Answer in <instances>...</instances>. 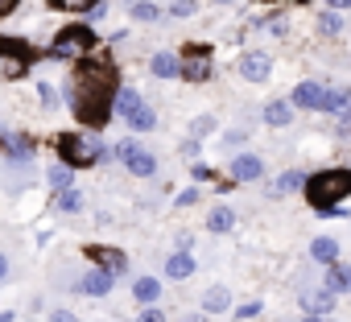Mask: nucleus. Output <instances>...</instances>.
I'll return each mask as SVG.
<instances>
[{
  "label": "nucleus",
  "instance_id": "nucleus-1",
  "mask_svg": "<svg viewBox=\"0 0 351 322\" xmlns=\"http://www.w3.org/2000/svg\"><path fill=\"white\" fill-rule=\"evenodd\" d=\"M116 87H120V75L112 66V58L104 54H83V62L75 66V79H71V108L79 116L83 128H104L116 112Z\"/></svg>",
  "mask_w": 351,
  "mask_h": 322
},
{
  "label": "nucleus",
  "instance_id": "nucleus-2",
  "mask_svg": "<svg viewBox=\"0 0 351 322\" xmlns=\"http://www.w3.org/2000/svg\"><path fill=\"white\" fill-rule=\"evenodd\" d=\"M306 203L318 211V215H339V203L351 199V170H318L306 178Z\"/></svg>",
  "mask_w": 351,
  "mask_h": 322
},
{
  "label": "nucleus",
  "instance_id": "nucleus-3",
  "mask_svg": "<svg viewBox=\"0 0 351 322\" xmlns=\"http://www.w3.org/2000/svg\"><path fill=\"white\" fill-rule=\"evenodd\" d=\"M91 50H95V29L83 25V21L62 25V29L54 34V42H50V58H58V62L83 58V54H91Z\"/></svg>",
  "mask_w": 351,
  "mask_h": 322
},
{
  "label": "nucleus",
  "instance_id": "nucleus-4",
  "mask_svg": "<svg viewBox=\"0 0 351 322\" xmlns=\"http://www.w3.org/2000/svg\"><path fill=\"white\" fill-rule=\"evenodd\" d=\"M54 149L62 153V161H66L71 170H79V166H95V161L104 157L99 140H87V136H79V132H62V136L54 140Z\"/></svg>",
  "mask_w": 351,
  "mask_h": 322
},
{
  "label": "nucleus",
  "instance_id": "nucleus-5",
  "mask_svg": "<svg viewBox=\"0 0 351 322\" xmlns=\"http://www.w3.org/2000/svg\"><path fill=\"white\" fill-rule=\"evenodd\" d=\"M112 153L128 166L132 178H153V174H157V157H153V149H141L136 140H120Z\"/></svg>",
  "mask_w": 351,
  "mask_h": 322
},
{
  "label": "nucleus",
  "instance_id": "nucleus-6",
  "mask_svg": "<svg viewBox=\"0 0 351 322\" xmlns=\"http://www.w3.org/2000/svg\"><path fill=\"white\" fill-rule=\"evenodd\" d=\"M186 83H207L211 79V54L203 50V46H195V50H186V58H182V71H178Z\"/></svg>",
  "mask_w": 351,
  "mask_h": 322
},
{
  "label": "nucleus",
  "instance_id": "nucleus-7",
  "mask_svg": "<svg viewBox=\"0 0 351 322\" xmlns=\"http://www.w3.org/2000/svg\"><path fill=\"white\" fill-rule=\"evenodd\" d=\"M293 108H310V112H326V87L306 79L293 87Z\"/></svg>",
  "mask_w": 351,
  "mask_h": 322
},
{
  "label": "nucleus",
  "instance_id": "nucleus-8",
  "mask_svg": "<svg viewBox=\"0 0 351 322\" xmlns=\"http://www.w3.org/2000/svg\"><path fill=\"white\" fill-rule=\"evenodd\" d=\"M240 75H244L248 83H265V79L273 75V62H269V54H261V50H248V54H240Z\"/></svg>",
  "mask_w": 351,
  "mask_h": 322
},
{
  "label": "nucleus",
  "instance_id": "nucleus-9",
  "mask_svg": "<svg viewBox=\"0 0 351 322\" xmlns=\"http://www.w3.org/2000/svg\"><path fill=\"white\" fill-rule=\"evenodd\" d=\"M112 281H116V273H108V269H91V273H83V281L75 285L83 297H108L112 293Z\"/></svg>",
  "mask_w": 351,
  "mask_h": 322
},
{
  "label": "nucleus",
  "instance_id": "nucleus-10",
  "mask_svg": "<svg viewBox=\"0 0 351 322\" xmlns=\"http://www.w3.org/2000/svg\"><path fill=\"white\" fill-rule=\"evenodd\" d=\"M261 174H265V161L256 153H236L232 157V178L236 182H256Z\"/></svg>",
  "mask_w": 351,
  "mask_h": 322
},
{
  "label": "nucleus",
  "instance_id": "nucleus-11",
  "mask_svg": "<svg viewBox=\"0 0 351 322\" xmlns=\"http://www.w3.org/2000/svg\"><path fill=\"white\" fill-rule=\"evenodd\" d=\"M335 297H339V293H330L326 285H322V289H306V293H302V310H306V314L326 318V314L335 310Z\"/></svg>",
  "mask_w": 351,
  "mask_h": 322
},
{
  "label": "nucleus",
  "instance_id": "nucleus-12",
  "mask_svg": "<svg viewBox=\"0 0 351 322\" xmlns=\"http://www.w3.org/2000/svg\"><path fill=\"white\" fill-rule=\"evenodd\" d=\"M191 273H195V256H191V248L169 252V260H165V277H169V281H186Z\"/></svg>",
  "mask_w": 351,
  "mask_h": 322
},
{
  "label": "nucleus",
  "instance_id": "nucleus-13",
  "mask_svg": "<svg viewBox=\"0 0 351 322\" xmlns=\"http://www.w3.org/2000/svg\"><path fill=\"white\" fill-rule=\"evenodd\" d=\"M149 71H153V79H178L182 58L173 54V50H157V54H153V62H149Z\"/></svg>",
  "mask_w": 351,
  "mask_h": 322
},
{
  "label": "nucleus",
  "instance_id": "nucleus-14",
  "mask_svg": "<svg viewBox=\"0 0 351 322\" xmlns=\"http://www.w3.org/2000/svg\"><path fill=\"white\" fill-rule=\"evenodd\" d=\"M293 99H273V103H265V124L269 128H289L293 124Z\"/></svg>",
  "mask_w": 351,
  "mask_h": 322
},
{
  "label": "nucleus",
  "instance_id": "nucleus-15",
  "mask_svg": "<svg viewBox=\"0 0 351 322\" xmlns=\"http://www.w3.org/2000/svg\"><path fill=\"white\" fill-rule=\"evenodd\" d=\"M322 285H326L330 293H351V264H343V260L326 264V277H322Z\"/></svg>",
  "mask_w": 351,
  "mask_h": 322
},
{
  "label": "nucleus",
  "instance_id": "nucleus-16",
  "mask_svg": "<svg viewBox=\"0 0 351 322\" xmlns=\"http://www.w3.org/2000/svg\"><path fill=\"white\" fill-rule=\"evenodd\" d=\"M141 103H145V99H141V91H136V87H116V108H112V112H116L120 120H128Z\"/></svg>",
  "mask_w": 351,
  "mask_h": 322
},
{
  "label": "nucleus",
  "instance_id": "nucleus-17",
  "mask_svg": "<svg viewBox=\"0 0 351 322\" xmlns=\"http://www.w3.org/2000/svg\"><path fill=\"white\" fill-rule=\"evenodd\" d=\"M310 256H314L318 264H335V260H339V240H330V236H314V240H310Z\"/></svg>",
  "mask_w": 351,
  "mask_h": 322
},
{
  "label": "nucleus",
  "instance_id": "nucleus-18",
  "mask_svg": "<svg viewBox=\"0 0 351 322\" xmlns=\"http://www.w3.org/2000/svg\"><path fill=\"white\" fill-rule=\"evenodd\" d=\"M95 260H99V269H108V273H124L128 269V256L124 252H116V248H87Z\"/></svg>",
  "mask_w": 351,
  "mask_h": 322
},
{
  "label": "nucleus",
  "instance_id": "nucleus-19",
  "mask_svg": "<svg viewBox=\"0 0 351 322\" xmlns=\"http://www.w3.org/2000/svg\"><path fill=\"white\" fill-rule=\"evenodd\" d=\"M132 297H136L141 306H153V301L161 297V281H157V277H136V281H132Z\"/></svg>",
  "mask_w": 351,
  "mask_h": 322
},
{
  "label": "nucleus",
  "instance_id": "nucleus-20",
  "mask_svg": "<svg viewBox=\"0 0 351 322\" xmlns=\"http://www.w3.org/2000/svg\"><path fill=\"white\" fill-rule=\"evenodd\" d=\"M128 17L141 21V25H157V21H161V5H153V0H132V5H128Z\"/></svg>",
  "mask_w": 351,
  "mask_h": 322
},
{
  "label": "nucleus",
  "instance_id": "nucleus-21",
  "mask_svg": "<svg viewBox=\"0 0 351 322\" xmlns=\"http://www.w3.org/2000/svg\"><path fill=\"white\" fill-rule=\"evenodd\" d=\"M203 310H207V314H223V310H232V293H228L223 285H211V289L203 293Z\"/></svg>",
  "mask_w": 351,
  "mask_h": 322
},
{
  "label": "nucleus",
  "instance_id": "nucleus-22",
  "mask_svg": "<svg viewBox=\"0 0 351 322\" xmlns=\"http://www.w3.org/2000/svg\"><path fill=\"white\" fill-rule=\"evenodd\" d=\"M326 112L351 116V87H326Z\"/></svg>",
  "mask_w": 351,
  "mask_h": 322
},
{
  "label": "nucleus",
  "instance_id": "nucleus-23",
  "mask_svg": "<svg viewBox=\"0 0 351 322\" xmlns=\"http://www.w3.org/2000/svg\"><path fill=\"white\" fill-rule=\"evenodd\" d=\"M273 190H277V195H302V190H306V174H302V170H285V174L273 182Z\"/></svg>",
  "mask_w": 351,
  "mask_h": 322
},
{
  "label": "nucleus",
  "instance_id": "nucleus-24",
  "mask_svg": "<svg viewBox=\"0 0 351 322\" xmlns=\"http://www.w3.org/2000/svg\"><path fill=\"white\" fill-rule=\"evenodd\" d=\"M236 227V211L232 207H211V215H207V232H232Z\"/></svg>",
  "mask_w": 351,
  "mask_h": 322
},
{
  "label": "nucleus",
  "instance_id": "nucleus-25",
  "mask_svg": "<svg viewBox=\"0 0 351 322\" xmlns=\"http://www.w3.org/2000/svg\"><path fill=\"white\" fill-rule=\"evenodd\" d=\"M128 128H132V132H149V128H157V112H153L149 103H141V108L128 116Z\"/></svg>",
  "mask_w": 351,
  "mask_h": 322
},
{
  "label": "nucleus",
  "instance_id": "nucleus-26",
  "mask_svg": "<svg viewBox=\"0 0 351 322\" xmlns=\"http://www.w3.org/2000/svg\"><path fill=\"white\" fill-rule=\"evenodd\" d=\"M314 29H318L322 38H339V34H343V17H339V13H318Z\"/></svg>",
  "mask_w": 351,
  "mask_h": 322
},
{
  "label": "nucleus",
  "instance_id": "nucleus-27",
  "mask_svg": "<svg viewBox=\"0 0 351 322\" xmlns=\"http://www.w3.org/2000/svg\"><path fill=\"white\" fill-rule=\"evenodd\" d=\"M54 9H62V13H91L99 0H50Z\"/></svg>",
  "mask_w": 351,
  "mask_h": 322
},
{
  "label": "nucleus",
  "instance_id": "nucleus-28",
  "mask_svg": "<svg viewBox=\"0 0 351 322\" xmlns=\"http://www.w3.org/2000/svg\"><path fill=\"white\" fill-rule=\"evenodd\" d=\"M195 13H199V0H169V17L186 21V17H195Z\"/></svg>",
  "mask_w": 351,
  "mask_h": 322
},
{
  "label": "nucleus",
  "instance_id": "nucleus-29",
  "mask_svg": "<svg viewBox=\"0 0 351 322\" xmlns=\"http://www.w3.org/2000/svg\"><path fill=\"white\" fill-rule=\"evenodd\" d=\"M71 178H75V174H71L66 161H62V166H50V186H54V190H66V186H71Z\"/></svg>",
  "mask_w": 351,
  "mask_h": 322
},
{
  "label": "nucleus",
  "instance_id": "nucleus-30",
  "mask_svg": "<svg viewBox=\"0 0 351 322\" xmlns=\"http://www.w3.org/2000/svg\"><path fill=\"white\" fill-rule=\"evenodd\" d=\"M58 207L62 211H83V195L75 186H66V190H58Z\"/></svg>",
  "mask_w": 351,
  "mask_h": 322
},
{
  "label": "nucleus",
  "instance_id": "nucleus-31",
  "mask_svg": "<svg viewBox=\"0 0 351 322\" xmlns=\"http://www.w3.org/2000/svg\"><path fill=\"white\" fill-rule=\"evenodd\" d=\"M211 132H215V116H195L191 136H195V140H203V136H211Z\"/></svg>",
  "mask_w": 351,
  "mask_h": 322
},
{
  "label": "nucleus",
  "instance_id": "nucleus-32",
  "mask_svg": "<svg viewBox=\"0 0 351 322\" xmlns=\"http://www.w3.org/2000/svg\"><path fill=\"white\" fill-rule=\"evenodd\" d=\"M261 310H265V306H261V301L252 297V301H244V306H236V318H261Z\"/></svg>",
  "mask_w": 351,
  "mask_h": 322
},
{
  "label": "nucleus",
  "instance_id": "nucleus-33",
  "mask_svg": "<svg viewBox=\"0 0 351 322\" xmlns=\"http://www.w3.org/2000/svg\"><path fill=\"white\" fill-rule=\"evenodd\" d=\"M136 322H165V314H161V310H157V301H153V306H141Z\"/></svg>",
  "mask_w": 351,
  "mask_h": 322
},
{
  "label": "nucleus",
  "instance_id": "nucleus-34",
  "mask_svg": "<svg viewBox=\"0 0 351 322\" xmlns=\"http://www.w3.org/2000/svg\"><path fill=\"white\" fill-rule=\"evenodd\" d=\"M195 203H199V190H182L178 195V207H195Z\"/></svg>",
  "mask_w": 351,
  "mask_h": 322
},
{
  "label": "nucleus",
  "instance_id": "nucleus-35",
  "mask_svg": "<svg viewBox=\"0 0 351 322\" xmlns=\"http://www.w3.org/2000/svg\"><path fill=\"white\" fill-rule=\"evenodd\" d=\"M285 29H289V21H277V17L269 21V34H277V38H285Z\"/></svg>",
  "mask_w": 351,
  "mask_h": 322
},
{
  "label": "nucleus",
  "instance_id": "nucleus-36",
  "mask_svg": "<svg viewBox=\"0 0 351 322\" xmlns=\"http://www.w3.org/2000/svg\"><path fill=\"white\" fill-rule=\"evenodd\" d=\"M42 103H46V108H50V103H58V95H54V87H50V83H42Z\"/></svg>",
  "mask_w": 351,
  "mask_h": 322
},
{
  "label": "nucleus",
  "instance_id": "nucleus-37",
  "mask_svg": "<svg viewBox=\"0 0 351 322\" xmlns=\"http://www.w3.org/2000/svg\"><path fill=\"white\" fill-rule=\"evenodd\" d=\"M50 322H79V318H75V314H71V310H58V314H54V318H50Z\"/></svg>",
  "mask_w": 351,
  "mask_h": 322
},
{
  "label": "nucleus",
  "instance_id": "nucleus-38",
  "mask_svg": "<svg viewBox=\"0 0 351 322\" xmlns=\"http://www.w3.org/2000/svg\"><path fill=\"white\" fill-rule=\"evenodd\" d=\"M13 9H17V0H0V17H9Z\"/></svg>",
  "mask_w": 351,
  "mask_h": 322
},
{
  "label": "nucleus",
  "instance_id": "nucleus-39",
  "mask_svg": "<svg viewBox=\"0 0 351 322\" xmlns=\"http://www.w3.org/2000/svg\"><path fill=\"white\" fill-rule=\"evenodd\" d=\"M5 273H9V256L0 252V281H5Z\"/></svg>",
  "mask_w": 351,
  "mask_h": 322
},
{
  "label": "nucleus",
  "instance_id": "nucleus-40",
  "mask_svg": "<svg viewBox=\"0 0 351 322\" xmlns=\"http://www.w3.org/2000/svg\"><path fill=\"white\" fill-rule=\"evenodd\" d=\"M182 322H207V310H203V314H186Z\"/></svg>",
  "mask_w": 351,
  "mask_h": 322
},
{
  "label": "nucleus",
  "instance_id": "nucleus-41",
  "mask_svg": "<svg viewBox=\"0 0 351 322\" xmlns=\"http://www.w3.org/2000/svg\"><path fill=\"white\" fill-rule=\"evenodd\" d=\"M330 5H335V9H347V5H351V0H330Z\"/></svg>",
  "mask_w": 351,
  "mask_h": 322
},
{
  "label": "nucleus",
  "instance_id": "nucleus-42",
  "mask_svg": "<svg viewBox=\"0 0 351 322\" xmlns=\"http://www.w3.org/2000/svg\"><path fill=\"white\" fill-rule=\"evenodd\" d=\"M302 322H322V318H318V314H306V318H302Z\"/></svg>",
  "mask_w": 351,
  "mask_h": 322
},
{
  "label": "nucleus",
  "instance_id": "nucleus-43",
  "mask_svg": "<svg viewBox=\"0 0 351 322\" xmlns=\"http://www.w3.org/2000/svg\"><path fill=\"white\" fill-rule=\"evenodd\" d=\"M215 5H232V0H215Z\"/></svg>",
  "mask_w": 351,
  "mask_h": 322
},
{
  "label": "nucleus",
  "instance_id": "nucleus-44",
  "mask_svg": "<svg viewBox=\"0 0 351 322\" xmlns=\"http://www.w3.org/2000/svg\"><path fill=\"white\" fill-rule=\"evenodd\" d=\"M293 5H306V0H293Z\"/></svg>",
  "mask_w": 351,
  "mask_h": 322
}]
</instances>
